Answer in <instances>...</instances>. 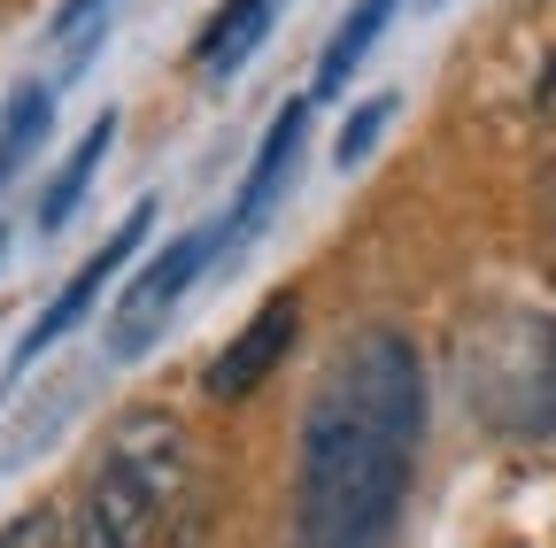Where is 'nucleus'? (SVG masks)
<instances>
[{
    "label": "nucleus",
    "mask_w": 556,
    "mask_h": 548,
    "mask_svg": "<svg viewBox=\"0 0 556 548\" xmlns=\"http://www.w3.org/2000/svg\"><path fill=\"white\" fill-rule=\"evenodd\" d=\"M225 247V217L217 225H193V232H178L163 255H148V270H139V279L124 286V302H116V317H109V356H139L155 340V324L186 302V286L201 279V263Z\"/></svg>",
    "instance_id": "4"
},
{
    "label": "nucleus",
    "mask_w": 556,
    "mask_h": 548,
    "mask_svg": "<svg viewBox=\"0 0 556 548\" xmlns=\"http://www.w3.org/2000/svg\"><path fill=\"white\" fill-rule=\"evenodd\" d=\"M186 510V433L163 409H131L109 425L93 471L78 479V548H155L163 525Z\"/></svg>",
    "instance_id": "2"
},
{
    "label": "nucleus",
    "mask_w": 556,
    "mask_h": 548,
    "mask_svg": "<svg viewBox=\"0 0 556 548\" xmlns=\"http://www.w3.org/2000/svg\"><path fill=\"white\" fill-rule=\"evenodd\" d=\"M402 9V0H356V9L340 16V31L325 39V54H317V78H309V101H325V93H340L348 86V71L371 54V39L387 31V16Z\"/></svg>",
    "instance_id": "10"
},
{
    "label": "nucleus",
    "mask_w": 556,
    "mask_h": 548,
    "mask_svg": "<svg viewBox=\"0 0 556 548\" xmlns=\"http://www.w3.org/2000/svg\"><path fill=\"white\" fill-rule=\"evenodd\" d=\"M109 140H116V109H101V116L86 124V140L70 148V163L47 178V193H39V232H62V225H70V209L86 201V186H93V170H101Z\"/></svg>",
    "instance_id": "9"
},
{
    "label": "nucleus",
    "mask_w": 556,
    "mask_h": 548,
    "mask_svg": "<svg viewBox=\"0 0 556 548\" xmlns=\"http://www.w3.org/2000/svg\"><path fill=\"white\" fill-rule=\"evenodd\" d=\"M93 16H109V0H54V16H47V39H70V47H78Z\"/></svg>",
    "instance_id": "14"
},
{
    "label": "nucleus",
    "mask_w": 556,
    "mask_h": 548,
    "mask_svg": "<svg viewBox=\"0 0 556 548\" xmlns=\"http://www.w3.org/2000/svg\"><path fill=\"white\" fill-rule=\"evenodd\" d=\"M417 441H426V364L409 332L371 324L309 394L294 448V548H394Z\"/></svg>",
    "instance_id": "1"
},
{
    "label": "nucleus",
    "mask_w": 556,
    "mask_h": 548,
    "mask_svg": "<svg viewBox=\"0 0 556 548\" xmlns=\"http://www.w3.org/2000/svg\"><path fill=\"white\" fill-rule=\"evenodd\" d=\"M278 9H287V0H225V9L208 16V31L193 39V71H201V78H232L240 62L270 39Z\"/></svg>",
    "instance_id": "8"
},
{
    "label": "nucleus",
    "mask_w": 556,
    "mask_h": 548,
    "mask_svg": "<svg viewBox=\"0 0 556 548\" xmlns=\"http://www.w3.org/2000/svg\"><path fill=\"white\" fill-rule=\"evenodd\" d=\"M302 124H309V93H294L287 109L270 116L263 148H255V163H248V178H240V201H232V217H225V240H248V232H255V225L270 217L278 186L294 178V148H302Z\"/></svg>",
    "instance_id": "7"
},
{
    "label": "nucleus",
    "mask_w": 556,
    "mask_h": 548,
    "mask_svg": "<svg viewBox=\"0 0 556 548\" xmlns=\"http://www.w3.org/2000/svg\"><path fill=\"white\" fill-rule=\"evenodd\" d=\"M47 124H54V86H24L9 109H0V186L31 163V148L47 140Z\"/></svg>",
    "instance_id": "11"
},
{
    "label": "nucleus",
    "mask_w": 556,
    "mask_h": 548,
    "mask_svg": "<svg viewBox=\"0 0 556 548\" xmlns=\"http://www.w3.org/2000/svg\"><path fill=\"white\" fill-rule=\"evenodd\" d=\"M148 225H155V201H131V209H124V225H116V232H109V240H101V247H93V255L78 263V270H70V286H62V294H54V302L39 309V324H31V332L16 340V356H9V379H16V371H31V364H39V356L54 348V340H62V332H78V324H86V309L101 302V286H109L116 270H124V263L139 255Z\"/></svg>",
    "instance_id": "5"
},
{
    "label": "nucleus",
    "mask_w": 556,
    "mask_h": 548,
    "mask_svg": "<svg viewBox=\"0 0 556 548\" xmlns=\"http://www.w3.org/2000/svg\"><path fill=\"white\" fill-rule=\"evenodd\" d=\"M294 332H302V302H294V294H270V302L225 340V356L201 371V394H208V402H248L278 364H287Z\"/></svg>",
    "instance_id": "6"
},
{
    "label": "nucleus",
    "mask_w": 556,
    "mask_h": 548,
    "mask_svg": "<svg viewBox=\"0 0 556 548\" xmlns=\"http://www.w3.org/2000/svg\"><path fill=\"white\" fill-rule=\"evenodd\" d=\"M394 124V93H371V101H356L348 109V124H340V140H332V163L340 170H356L364 155H371V140Z\"/></svg>",
    "instance_id": "12"
},
{
    "label": "nucleus",
    "mask_w": 556,
    "mask_h": 548,
    "mask_svg": "<svg viewBox=\"0 0 556 548\" xmlns=\"http://www.w3.org/2000/svg\"><path fill=\"white\" fill-rule=\"evenodd\" d=\"M0 548H78V540H70L62 510H16L0 525Z\"/></svg>",
    "instance_id": "13"
},
{
    "label": "nucleus",
    "mask_w": 556,
    "mask_h": 548,
    "mask_svg": "<svg viewBox=\"0 0 556 548\" xmlns=\"http://www.w3.org/2000/svg\"><path fill=\"white\" fill-rule=\"evenodd\" d=\"M456 386L464 409L503 441L556 433V317L526 302H486L456 332Z\"/></svg>",
    "instance_id": "3"
},
{
    "label": "nucleus",
    "mask_w": 556,
    "mask_h": 548,
    "mask_svg": "<svg viewBox=\"0 0 556 548\" xmlns=\"http://www.w3.org/2000/svg\"><path fill=\"white\" fill-rule=\"evenodd\" d=\"M548 279H556V217H548Z\"/></svg>",
    "instance_id": "15"
}]
</instances>
